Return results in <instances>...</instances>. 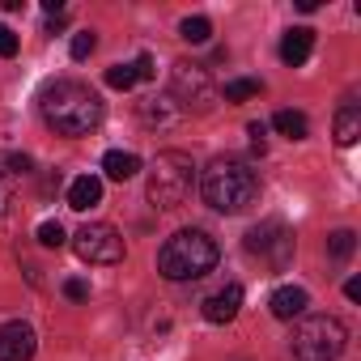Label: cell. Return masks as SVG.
Segmentation results:
<instances>
[{
	"label": "cell",
	"instance_id": "83f0119b",
	"mask_svg": "<svg viewBox=\"0 0 361 361\" xmlns=\"http://www.w3.org/2000/svg\"><path fill=\"white\" fill-rule=\"evenodd\" d=\"M344 298H348V302H357V298H361V281H357V276L344 285Z\"/></svg>",
	"mask_w": 361,
	"mask_h": 361
},
{
	"label": "cell",
	"instance_id": "6da1fadb",
	"mask_svg": "<svg viewBox=\"0 0 361 361\" xmlns=\"http://www.w3.org/2000/svg\"><path fill=\"white\" fill-rule=\"evenodd\" d=\"M39 111L47 119V128H56L60 136H90L102 123V98L81 85V81H51L39 94Z\"/></svg>",
	"mask_w": 361,
	"mask_h": 361
},
{
	"label": "cell",
	"instance_id": "ba28073f",
	"mask_svg": "<svg viewBox=\"0 0 361 361\" xmlns=\"http://www.w3.org/2000/svg\"><path fill=\"white\" fill-rule=\"evenodd\" d=\"M247 251L259 255V259H268L272 268H285L289 255H293V234H289L285 221H264V226H255L247 234Z\"/></svg>",
	"mask_w": 361,
	"mask_h": 361
},
{
	"label": "cell",
	"instance_id": "8992f818",
	"mask_svg": "<svg viewBox=\"0 0 361 361\" xmlns=\"http://www.w3.org/2000/svg\"><path fill=\"white\" fill-rule=\"evenodd\" d=\"M170 98L183 106V111H209L213 106V98H217V90H213V81H209V68L204 64H192V60H178L174 64V73H170Z\"/></svg>",
	"mask_w": 361,
	"mask_h": 361
},
{
	"label": "cell",
	"instance_id": "4316f807",
	"mask_svg": "<svg viewBox=\"0 0 361 361\" xmlns=\"http://www.w3.org/2000/svg\"><path fill=\"white\" fill-rule=\"evenodd\" d=\"M132 64H136V77H140V81H149V77H153V60H149V56H136Z\"/></svg>",
	"mask_w": 361,
	"mask_h": 361
},
{
	"label": "cell",
	"instance_id": "7402d4cb",
	"mask_svg": "<svg viewBox=\"0 0 361 361\" xmlns=\"http://www.w3.org/2000/svg\"><path fill=\"white\" fill-rule=\"evenodd\" d=\"M140 77H136V64H115V68H106V85L111 90H132Z\"/></svg>",
	"mask_w": 361,
	"mask_h": 361
},
{
	"label": "cell",
	"instance_id": "2e32d148",
	"mask_svg": "<svg viewBox=\"0 0 361 361\" xmlns=\"http://www.w3.org/2000/svg\"><path fill=\"white\" fill-rule=\"evenodd\" d=\"M102 170H106V178H115V183H128V178L140 170V157L136 153H123V149H111L102 157Z\"/></svg>",
	"mask_w": 361,
	"mask_h": 361
},
{
	"label": "cell",
	"instance_id": "9c48e42d",
	"mask_svg": "<svg viewBox=\"0 0 361 361\" xmlns=\"http://www.w3.org/2000/svg\"><path fill=\"white\" fill-rule=\"evenodd\" d=\"M35 348H39V336L30 323L13 319V323L0 327V361H30Z\"/></svg>",
	"mask_w": 361,
	"mask_h": 361
},
{
	"label": "cell",
	"instance_id": "7a4b0ae2",
	"mask_svg": "<svg viewBox=\"0 0 361 361\" xmlns=\"http://www.w3.org/2000/svg\"><path fill=\"white\" fill-rule=\"evenodd\" d=\"M200 196H204V204L213 213L234 217V213H243V209L255 204V196H259V174L243 157H217L204 170V178H200Z\"/></svg>",
	"mask_w": 361,
	"mask_h": 361
},
{
	"label": "cell",
	"instance_id": "603a6c76",
	"mask_svg": "<svg viewBox=\"0 0 361 361\" xmlns=\"http://www.w3.org/2000/svg\"><path fill=\"white\" fill-rule=\"evenodd\" d=\"M39 243H43L47 251H60V247H64V226H60V221H43V226H39Z\"/></svg>",
	"mask_w": 361,
	"mask_h": 361
},
{
	"label": "cell",
	"instance_id": "484cf974",
	"mask_svg": "<svg viewBox=\"0 0 361 361\" xmlns=\"http://www.w3.org/2000/svg\"><path fill=\"white\" fill-rule=\"evenodd\" d=\"M64 293H68L73 302H85V298H90V285H85L81 276H73V281H64Z\"/></svg>",
	"mask_w": 361,
	"mask_h": 361
},
{
	"label": "cell",
	"instance_id": "5bb4252c",
	"mask_svg": "<svg viewBox=\"0 0 361 361\" xmlns=\"http://www.w3.org/2000/svg\"><path fill=\"white\" fill-rule=\"evenodd\" d=\"M306 306H310V298H306V289H298V285H281L276 293H272V302H268V310L276 314V319H302L306 314Z\"/></svg>",
	"mask_w": 361,
	"mask_h": 361
},
{
	"label": "cell",
	"instance_id": "4fadbf2b",
	"mask_svg": "<svg viewBox=\"0 0 361 361\" xmlns=\"http://www.w3.org/2000/svg\"><path fill=\"white\" fill-rule=\"evenodd\" d=\"M310 51H314V30H310V26H293V30L281 39V60H285L289 68H302V64L310 60Z\"/></svg>",
	"mask_w": 361,
	"mask_h": 361
},
{
	"label": "cell",
	"instance_id": "e0dca14e",
	"mask_svg": "<svg viewBox=\"0 0 361 361\" xmlns=\"http://www.w3.org/2000/svg\"><path fill=\"white\" fill-rule=\"evenodd\" d=\"M357 136H361V106H340V115H336V145H357Z\"/></svg>",
	"mask_w": 361,
	"mask_h": 361
},
{
	"label": "cell",
	"instance_id": "cb8c5ba5",
	"mask_svg": "<svg viewBox=\"0 0 361 361\" xmlns=\"http://www.w3.org/2000/svg\"><path fill=\"white\" fill-rule=\"evenodd\" d=\"M94 47H98V39H94L90 30H81V35H73V47H68V51H73V60H90Z\"/></svg>",
	"mask_w": 361,
	"mask_h": 361
},
{
	"label": "cell",
	"instance_id": "52a82bcc",
	"mask_svg": "<svg viewBox=\"0 0 361 361\" xmlns=\"http://www.w3.org/2000/svg\"><path fill=\"white\" fill-rule=\"evenodd\" d=\"M73 251L85 259V264H119L123 259V234L115 230V226H106V221H90V226H81L77 230V238H73Z\"/></svg>",
	"mask_w": 361,
	"mask_h": 361
},
{
	"label": "cell",
	"instance_id": "d4e9b609",
	"mask_svg": "<svg viewBox=\"0 0 361 361\" xmlns=\"http://www.w3.org/2000/svg\"><path fill=\"white\" fill-rule=\"evenodd\" d=\"M0 56H5V60L18 56V35H13L9 26H0Z\"/></svg>",
	"mask_w": 361,
	"mask_h": 361
},
{
	"label": "cell",
	"instance_id": "7c38bea8",
	"mask_svg": "<svg viewBox=\"0 0 361 361\" xmlns=\"http://www.w3.org/2000/svg\"><path fill=\"white\" fill-rule=\"evenodd\" d=\"M30 170V157L26 153H0V217L9 213L13 204V178Z\"/></svg>",
	"mask_w": 361,
	"mask_h": 361
},
{
	"label": "cell",
	"instance_id": "ac0fdd59",
	"mask_svg": "<svg viewBox=\"0 0 361 361\" xmlns=\"http://www.w3.org/2000/svg\"><path fill=\"white\" fill-rule=\"evenodd\" d=\"M272 128H276L281 136H289V140H302V136L310 132V123H306L302 111H276V115H272Z\"/></svg>",
	"mask_w": 361,
	"mask_h": 361
},
{
	"label": "cell",
	"instance_id": "3957f363",
	"mask_svg": "<svg viewBox=\"0 0 361 361\" xmlns=\"http://www.w3.org/2000/svg\"><path fill=\"white\" fill-rule=\"evenodd\" d=\"M217 255L221 251L204 230H178L157 251V272L166 281H200V276H209L217 268Z\"/></svg>",
	"mask_w": 361,
	"mask_h": 361
},
{
	"label": "cell",
	"instance_id": "ffe728a7",
	"mask_svg": "<svg viewBox=\"0 0 361 361\" xmlns=\"http://www.w3.org/2000/svg\"><path fill=\"white\" fill-rule=\"evenodd\" d=\"M255 94H264V81H255V77H238V81H230V85L221 90L226 102H247V98H255Z\"/></svg>",
	"mask_w": 361,
	"mask_h": 361
},
{
	"label": "cell",
	"instance_id": "9a60e30c",
	"mask_svg": "<svg viewBox=\"0 0 361 361\" xmlns=\"http://www.w3.org/2000/svg\"><path fill=\"white\" fill-rule=\"evenodd\" d=\"M94 204H102V178H98V174L73 178V188H68V209L85 213V209H94Z\"/></svg>",
	"mask_w": 361,
	"mask_h": 361
},
{
	"label": "cell",
	"instance_id": "30bf717a",
	"mask_svg": "<svg viewBox=\"0 0 361 361\" xmlns=\"http://www.w3.org/2000/svg\"><path fill=\"white\" fill-rule=\"evenodd\" d=\"M238 306H243V285H226V289L204 298V319L209 323H230L238 314Z\"/></svg>",
	"mask_w": 361,
	"mask_h": 361
},
{
	"label": "cell",
	"instance_id": "44dd1931",
	"mask_svg": "<svg viewBox=\"0 0 361 361\" xmlns=\"http://www.w3.org/2000/svg\"><path fill=\"white\" fill-rule=\"evenodd\" d=\"M357 251V234L353 230H336V234H327V255L331 259H348Z\"/></svg>",
	"mask_w": 361,
	"mask_h": 361
},
{
	"label": "cell",
	"instance_id": "277c9868",
	"mask_svg": "<svg viewBox=\"0 0 361 361\" xmlns=\"http://www.w3.org/2000/svg\"><path fill=\"white\" fill-rule=\"evenodd\" d=\"M192 183H196V161L192 153L183 149H166L153 157V170H149V204L153 209H178L188 196H192Z\"/></svg>",
	"mask_w": 361,
	"mask_h": 361
},
{
	"label": "cell",
	"instance_id": "5b68a950",
	"mask_svg": "<svg viewBox=\"0 0 361 361\" xmlns=\"http://www.w3.org/2000/svg\"><path fill=\"white\" fill-rule=\"evenodd\" d=\"M344 344H348V331L331 314H306L289 336V348L298 361H336Z\"/></svg>",
	"mask_w": 361,
	"mask_h": 361
},
{
	"label": "cell",
	"instance_id": "d6986e66",
	"mask_svg": "<svg viewBox=\"0 0 361 361\" xmlns=\"http://www.w3.org/2000/svg\"><path fill=\"white\" fill-rule=\"evenodd\" d=\"M178 39L192 43V47H200V43L213 39V22L209 18H183V22H178Z\"/></svg>",
	"mask_w": 361,
	"mask_h": 361
},
{
	"label": "cell",
	"instance_id": "8fae6325",
	"mask_svg": "<svg viewBox=\"0 0 361 361\" xmlns=\"http://www.w3.org/2000/svg\"><path fill=\"white\" fill-rule=\"evenodd\" d=\"M140 119L149 128H178V123H183V106H178L170 94L166 98H145L140 102Z\"/></svg>",
	"mask_w": 361,
	"mask_h": 361
}]
</instances>
